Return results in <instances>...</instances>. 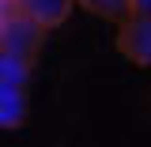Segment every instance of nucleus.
<instances>
[{"mask_svg":"<svg viewBox=\"0 0 151 147\" xmlns=\"http://www.w3.org/2000/svg\"><path fill=\"white\" fill-rule=\"evenodd\" d=\"M117 53L136 68H151V15H132L117 27Z\"/></svg>","mask_w":151,"mask_h":147,"instance_id":"1","label":"nucleus"},{"mask_svg":"<svg viewBox=\"0 0 151 147\" xmlns=\"http://www.w3.org/2000/svg\"><path fill=\"white\" fill-rule=\"evenodd\" d=\"M76 4H79V0H19V8H23L30 19H38L45 30L60 27L64 19L72 15V8H76Z\"/></svg>","mask_w":151,"mask_h":147,"instance_id":"2","label":"nucleus"},{"mask_svg":"<svg viewBox=\"0 0 151 147\" xmlns=\"http://www.w3.org/2000/svg\"><path fill=\"white\" fill-rule=\"evenodd\" d=\"M23 121H27V87L0 83V125L12 132L23 128Z\"/></svg>","mask_w":151,"mask_h":147,"instance_id":"3","label":"nucleus"},{"mask_svg":"<svg viewBox=\"0 0 151 147\" xmlns=\"http://www.w3.org/2000/svg\"><path fill=\"white\" fill-rule=\"evenodd\" d=\"M79 8L98 15V19H110V23H125V19L136 15L132 0H79Z\"/></svg>","mask_w":151,"mask_h":147,"instance_id":"4","label":"nucleus"},{"mask_svg":"<svg viewBox=\"0 0 151 147\" xmlns=\"http://www.w3.org/2000/svg\"><path fill=\"white\" fill-rule=\"evenodd\" d=\"M132 8H136V15H151V0H132Z\"/></svg>","mask_w":151,"mask_h":147,"instance_id":"5","label":"nucleus"}]
</instances>
